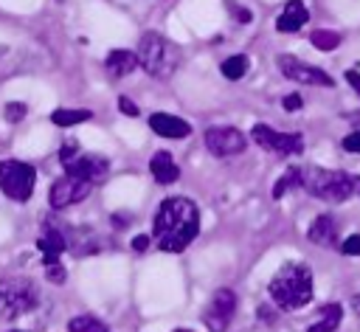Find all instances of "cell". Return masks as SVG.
<instances>
[{
	"label": "cell",
	"mask_w": 360,
	"mask_h": 332,
	"mask_svg": "<svg viewBox=\"0 0 360 332\" xmlns=\"http://www.w3.org/2000/svg\"><path fill=\"white\" fill-rule=\"evenodd\" d=\"M112 222H115V225H124V228H127V225L132 222V217H129V214H121V211H118V214H112Z\"/></svg>",
	"instance_id": "d590c367"
},
{
	"label": "cell",
	"mask_w": 360,
	"mask_h": 332,
	"mask_svg": "<svg viewBox=\"0 0 360 332\" xmlns=\"http://www.w3.org/2000/svg\"><path fill=\"white\" fill-rule=\"evenodd\" d=\"M107 169H110V163H107V158H101V155H79L76 160H70L68 166H65V174H70V177H79V180H87V183H98V180H104L107 177Z\"/></svg>",
	"instance_id": "7c38bea8"
},
{
	"label": "cell",
	"mask_w": 360,
	"mask_h": 332,
	"mask_svg": "<svg viewBox=\"0 0 360 332\" xmlns=\"http://www.w3.org/2000/svg\"><path fill=\"white\" fill-rule=\"evenodd\" d=\"M37 248H39V253H42V264H53V262H59V253L65 250V234H62L59 228L48 225V228L39 234Z\"/></svg>",
	"instance_id": "e0dca14e"
},
{
	"label": "cell",
	"mask_w": 360,
	"mask_h": 332,
	"mask_svg": "<svg viewBox=\"0 0 360 332\" xmlns=\"http://www.w3.org/2000/svg\"><path fill=\"white\" fill-rule=\"evenodd\" d=\"M174 332H191V329H174Z\"/></svg>",
	"instance_id": "f35d334b"
},
{
	"label": "cell",
	"mask_w": 360,
	"mask_h": 332,
	"mask_svg": "<svg viewBox=\"0 0 360 332\" xmlns=\"http://www.w3.org/2000/svg\"><path fill=\"white\" fill-rule=\"evenodd\" d=\"M149 127L160 138H186L191 132V124L188 121H183L177 115H169V113H152L149 115Z\"/></svg>",
	"instance_id": "5bb4252c"
},
{
	"label": "cell",
	"mask_w": 360,
	"mask_h": 332,
	"mask_svg": "<svg viewBox=\"0 0 360 332\" xmlns=\"http://www.w3.org/2000/svg\"><path fill=\"white\" fill-rule=\"evenodd\" d=\"M149 172L160 186H169V183H174L180 177V169H177V163L172 160L169 152H155L152 160H149Z\"/></svg>",
	"instance_id": "d6986e66"
},
{
	"label": "cell",
	"mask_w": 360,
	"mask_h": 332,
	"mask_svg": "<svg viewBox=\"0 0 360 332\" xmlns=\"http://www.w3.org/2000/svg\"><path fill=\"white\" fill-rule=\"evenodd\" d=\"M278 70L290 79V82H301V84H312V87H332V76L315 65H307L304 59L292 56V53H281L278 56Z\"/></svg>",
	"instance_id": "ba28073f"
},
{
	"label": "cell",
	"mask_w": 360,
	"mask_h": 332,
	"mask_svg": "<svg viewBox=\"0 0 360 332\" xmlns=\"http://www.w3.org/2000/svg\"><path fill=\"white\" fill-rule=\"evenodd\" d=\"M309 242L312 245H321V248H332L338 242V219L332 214H318L307 231Z\"/></svg>",
	"instance_id": "9a60e30c"
},
{
	"label": "cell",
	"mask_w": 360,
	"mask_h": 332,
	"mask_svg": "<svg viewBox=\"0 0 360 332\" xmlns=\"http://www.w3.org/2000/svg\"><path fill=\"white\" fill-rule=\"evenodd\" d=\"M340 318H343L340 304H329V307H323L321 318H318L307 332H335V329L340 326Z\"/></svg>",
	"instance_id": "ffe728a7"
},
{
	"label": "cell",
	"mask_w": 360,
	"mask_h": 332,
	"mask_svg": "<svg viewBox=\"0 0 360 332\" xmlns=\"http://www.w3.org/2000/svg\"><path fill=\"white\" fill-rule=\"evenodd\" d=\"M248 56L245 53H236V56H228V59H222V65H219V70H222V76L225 79H231V82H239L245 73H248Z\"/></svg>",
	"instance_id": "7402d4cb"
},
{
	"label": "cell",
	"mask_w": 360,
	"mask_h": 332,
	"mask_svg": "<svg viewBox=\"0 0 360 332\" xmlns=\"http://www.w3.org/2000/svg\"><path fill=\"white\" fill-rule=\"evenodd\" d=\"M135 65H138V56H135L132 51H124V48L110 51L107 59H104V68H107V73H110L112 79H124L127 73L135 70Z\"/></svg>",
	"instance_id": "ac0fdd59"
},
{
	"label": "cell",
	"mask_w": 360,
	"mask_h": 332,
	"mask_svg": "<svg viewBox=\"0 0 360 332\" xmlns=\"http://www.w3.org/2000/svg\"><path fill=\"white\" fill-rule=\"evenodd\" d=\"M352 307H354V312L360 315V295H354V298H352Z\"/></svg>",
	"instance_id": "8d00e7d4"
},
{
	"label": "cell",
	"mask_w": 360,
	"mask_h": 332,
	"mask_svg": "<svg viewBox=\"0 0 360 332\" xmlns=\"http://www.w3.org/2000/svg\"><path fill=\"white\" fill-rule=\"evenodd\" d=\"M135 56H138V65H141L149 76H155V79H169V76L177 70V51H174V45L166 42V37L158 34V31H146V34L141 37Z\"/></svg>",
	"instance_id": "277c9868"
},
{
	"label": "cell",
	"mask_w": 360,
	"mask_h": 332,
	"mask_svg": "<svg viewBox=\"0 0 360 332\" xmlns=\"http://www.w3.org/2000/svg\"><path fill=\"white\" fill-rule=\"evenodd\" d=\"M82 155V146H79V141H73V138H68L65 143H62V149H59V160H62V166H68L70 160H76Z\"/></svg>",
	"instance_id": "484cf974"
},
{
	"label": "cell",
	"mask_w": 360,
	"mask_h": 332,
	"mask_svg": "<svg viewBox=\"0 0 360 332\" xmlns=\"http://www.w3.org/2000/svg\"><path fill=\"white\" fill-rule=\"evenodd\" d=\"M233 312H236V293L222 287V290H217L211 295V301H208V307L202 312V321H205L208 332H225L231 318H233Z\"/></svg>",
	"instance_id": "9c48e42d"
},
{
	"label": "cell",
	"mask_w": 360,
	"mask_h": 332,
	"mask_svg": "<svg viewBox=\"0 0 360 332\" xmlns=\"http://www.w3.org/2000/svg\"><path fill=\"white\" fill-rule=\"evenodd\" d=\"M118 110H121V113H127V115H132V118L138 115L135 101H132V98H127V96H121V98H118Z\"/></svg>",
	"instance_id": "d6a6232c"
},
{
	"label": "cell",
	"mask_w": 360,
	"mask_h": 332,
	"mask_svg": "<svg viewBox=\"0 0 360 332\" xmlns=\"http://www.w3.org/2000/svg\"><path fill=\"white\" fill-rule=\"evenodd\" d=\"M228 8H231V17H233V20H239V23H250V20H253L250 8H245V6H236L233 0H228Z\"/></svg>",
	"instance_id": "f546056e"
},
{
	"label": "cell",
	"mask_w": 360,
	"mask_h": 332,
	"mask_svg": "<svg viewBox=\"0 0 360 332\" xmlns=\"http://www.w3.org/2000/svg\"><path fill=\"white\" fill-rule=\"evenodd\" d=\"M352 183H354V194H360V177L352 174Z\"/></svg>",
	"instance_id": "74e56055"
},
{
	"label": "cell",
	"mask_w": 360,
	"mask_h": 332,
	"mask_svg": "<svg viewBox=\"0 0 360 332\" xmlns=\"http://www.w3.org/2000/svg\"><path fill=\"white\" fill-rule=\"evenodd\" d=\"M301 189L309 191L312 197L323 200V203H346L354 194V183L352 174L338 172V169H321V166H307L301 169Z\"/></svg>",
	"instance_id": "3957f363"
},
{
	"label": "cell",
	"mask_w": 360,
	"mask_h": 332,
	"mask_svg": "<svg viewBox=\"0 0 360 332\" xmlns=\"http://www.w3.org/2000/svg\"><path fill=\"white\" fill-rule=\"evenodd\" d=\"M90 118H93L90 110H68V107H62V110H53L51 113V121L56 127H76V124H84Z\"/></svg>",
	"instance_id": "44dd1931"
},
{
	"label": "cell",
	"mask_w": 360,
	"mask_h": 332,
	"mask_svg": "<svg viewBox=\"0 0 360 332\" xmlns=\"http://www.w3.org/2000/svg\"><path fill=\"white\" fill-rule=\"evenodd\" d=\"M290 189H301V169H287V172L276 180V186H273V197L281 200Z\"/></svg>",
	"instance_id": "603a6c76"
},
{
	"label": "cell",
	"mask_w": 360,
	"mask_h": 332,
	"mask_svg": "<svg viewBox=\"0 0 360 332\" xmlns=\"http://www.w3.org/2000/svg\"><path fill=\"white\" fill-rule=\"evenodd\" d=\"M37 304H39V290L34 287V281L28 279L0 281V318L3 321L22 318L31 309H37Z\"/></svg>",
	"instance_id": "5b68a950"
},
{
	"label": "cell",
	"mask_w": 360,
	"mask_h": 332,
	"mask_svg": "<svg viewBox=\"0 0 360 332\" xmlns=\"http://www.w3.org/2000/svg\"><path fill=\"white\" fill-rule=\"evenodd\" d=\"M309 42L318 48V51H335L340 45V34L338 31H326V28H315L309 34Z\"/></svg>",
	"instance_id": "cb8c5ba5"
},
{
	"label": "cell",
	"mask_w": 360,
	"mask_h": 332,
	"mask_svg": "<svg viewBox=\"0 0 360 332\" xmlns=\"http://www.w3.org/2000/svg\"><path fill=\"white\" fill-rule=\"evenodd\" d=\"M68 332H110V329L93 315H76V318H70Z\"/></svg>",
	"instance_id": "d4e9b609"
},
{
	"label": "cell",
	"mask_w": 360,
	"mask_h": 332,
	"mask_svg": "<svg viewBox=\"0 0 360 332\" xmlns=\"http://www.w3.org/2000/svg\"><path fill=\"white\" fill-rule=\"evenodd\" d=\"M250 138L262 146V149H267V152H273V155H298L301 149H304V138L298 135V132H278V129H273V127H267V124H256L253 129H250Z\"/></svg>",
	"instance_id": "52a82bcc"
},
{
	"label": "cell",
	"mask_w": 360,
	"mask_h": 332,
	"mask_svg": "<svg viewBox=\"0 0 360 332\" xmlns=\"http://www.w3.org/2000/svg\"><path fill=\"white\" fill-rule=\"evenodd\" d=\"M307 20H309L307 6H304L301 0H287L284 8H281V14L276 17V28H278L281 34H295Z\"/></svg>",
	"instance_id": "2e32d148"
},
{
	"label": "cell",
	"mask_w": 360,
	"mask_h": 332,
	"mask_svg": "<svg viewBox=\"0 0 360 332\" xmlns=\"http://www.w3.org/2000/svg\"><path fill=\"white\" fill-rule=\"evenodd\" d=\"M45 276H48V281H51V284H62V281L68 279V273H65V267H62L59 262L45 264Z\"/></svg>",
	"instance_id": "83f0119b"
},
{
	"label": "cell",
	"mask_w": 360,
	"mask_h": 332,
	"mask_svg": "<svg viewBox=\"0 0 360 332\" xmlns=\"http://www.w3.org/2000/svg\"><path fill=\"white\" fill-rule=\"evenodd\" d=\"M343 149H346V152H357V155H360V129H354L352 135H346V138H343Z\"/></svg>",
	"instance_id": "4dcf8cb0"
},
{
	"label": "cell",
	"mask_w": 360,
	"mask_h": 332,
	"mask_svg": "<svg viewBox=\"0 0 360 332\" xmlns=\"http://www.w3.org/2000/svg\"><path fill=\"white\" fill-rule=\"evenodd\" d=\"M37 186V172L34 166L22 160H0V189L8 200L14 203H28Z\"/></svg>",
	"instance_id": "8992f818"
},
{
	"label": "cell",
	"mask_w": 360,
	"mask_h": 332,
	"mask_svg": "<svg viewBox=\"0 0 360 332\" xmlns=\"http://www.w3.org/2000/svg\"><path fill=\"white\" fill-rule=\"evenodd\" d=\"M346 82H349V87L360 96V70H346Z\"/></svg>",
	"instance_id": "836d02e7"
},
{
	"label": "cell",
	"mask_w": 360,
	"mask_h": 332,
	"mask_svg": "<svg viewBox=\"0 0 360 332\" xmlns=\"http://www.w3.org/2000/svg\"><path fill=\"white\" fill-rule=\"evenodd\" d=\"M200 234V208L186 197H169L155 214V239L160 250L180 253Z\"/></svg>",
	"instance_id": "6da1fadb"
},
{
	"label": "cell",
	"mask_w": 360,
	"mask_h": 332,
	"mask_svg": "<svg viewBox=\"0 0 360 332\" xmlns=\"http://www.w3.org/2000/svg\"><path fill=\"white\" fill-rule=\"evenodd\" d=\"M248 146V138L236 127H208L205 129V149L217 158L242 155Z\"/></svg>",
	"instance_id": "30bf717a"
},
{
	"label": "cell",
	"mask_w": 360,
	"mask_h": 332,
	"mask_svg": "<svg viewBox=\"0 0 360 332\" xmlns=\"http://www.w3.org/2000/svg\"><path fill=\"white\" fill-rule=\"evenodd\" d=\"M281 104H284L287 113H295V110H301V96L298 93H290V96L281 98Z\"/></svg>",
	"instance_id": "1f68e13d"
},
{
	"label": "cell",
	"mask_w": 360,
	"mask_h": 332,
	"mask_svg": "<svg viewBox=\"0 0 360 332\" xmlns=\"http://www.w3.org/2000/svg\"><path fill=\"white\" fill-rule=\"evenodd\" d=\"M65 248L73 253V256H93L101 250V239L93 228L82 225V228H70L65 231Z\"/></svg>",
	"instance_id": "4fadbf2b"
},
{
	"label": "cell",
	"mask_w": 360,
	"mask_h": 332,
	"mask_svg": "<svg viewBox=\"0 0 360 332\" xmlns=\"http://www.w3.org/2000/svg\"><path fill=\"white\" fill-rule=\"evenodd\" d=\"M340 250H343L346 256H360V234L346 236V239L340 242Z\"/></svg>",
	"instance_id": "f1b7e54d"
},
{
	"label": "cell",
	"mask_w": 360,
	"mask_h": 332,
	"mask_svg": "<svg viewBox=\"0 0 360 332\" xmlns=\"http://www.w3.org/2000/svg\"><path fill=\"white\" fill-rule=\"evenodd\" d=\"M267 290H270V298L276 301L278 309L295 312V309L307 307L312 301V295H315L312 270L304 262H287L273 273Z\"/></svg>",
	"instance_id": "7a4b0ae2"
},
{
	"label": "cell",
	"mask_w": 360,
	"mask_h": 332,
	"mask_svg": "<svg viewBox=\"0 0 360 332\" xmlns=\"http://www.w3.org/2000/svg\"><path fill=\"white\" fill-rule=\"evenodd\" d=\"M25 104L22 101H8L6 104V110H3V115H6V121H11V124H17V121H22L25 118Z\"/></svg>",
	"instance_id": "4316f807"
},
{
	"label": "cell",
	"mask_w": 360,
	"mask_h": 332,
	"mask_svg": "<svg viewBox=\"0 0 360 332\" xmlns=\"http://www.w3.org/2000/svg\"><path fill=\"white\" fill-rule=\"evenodd\" d=\"M11 332H20V329H11Z\"/></svg>",
	"instance_id": "ab89813d"
},
{
	"label": "cell",
	"mask_w": 360,
	"mask_h": 332,
	"mask_svg": "<svg viewBox=\"0 0 360 332\" xmlns=\"http://www.w3.org/2000/svg\"><path fill=\"white\" fill-rule=\"evenodd\" d=\"M90 189H93V183L65 174V177H59V180H53V183H51L48 203H51V208L62 211V208H70V205L82 203V200L90 194Z\"/></svg>",
	"instance_id": "8fae6325"
},
{
	"label": "cell",
	"mask_w": 360,
	"mask_h": 332,
	"mask_svg": "<svg viewBox=\"0 0 360 332\" xmlns=\"http://www.w3.org/2000/svg\"><path fill=\"white\" fill-rule=\"evenodd\" d=\"M146 248H149V236H146V234H138V236L132 239V250L141 253V250H146Z\"/></svg>",
	"instance_id": "e575fe53"
}]
</instances>
